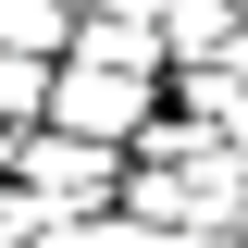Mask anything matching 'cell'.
<instances>
[{"mask_svg": "<svg viewBox=\"0 0 248 248\" xmlns=\"http://www.w3.org/2000/svg\"><path fill=\"white\" fill-rule=\"evenodd\" d=\"M149 87H161V75H124V62H99V50H62V75H50V124L137 149V137H149Z\"/></svg>", "mask_w": 248, "mask_h": 248, "instance_id": "obj_1", "label": "cell"}, {"mask_svg": "<svg viewBox=\"0 0 248 248\" xmlns=\"http://www.w3.org/2000/svg\"><path fill=\"white\" fill-rule=\"evenodd\" d=\"M236 13H248V0H161V50H174V75L211 62L223 37H236Z\"/></svg>", "mask_w": 248, "mask_h": 248, "instance_id": "obj_3", "label": "cell"}, {"mask_svg": "<svg viewBox=\"0 0 248 248\" xmlns=\"http://www.w3.org/2000/svg\"><path fill=\"white\" fill-rule=\"evenodd\" d=\"M13 174H25L50 211H112V199H124V149H112V137H75V124H25Z\"/></svg>", "mask_w": 248, "mask_h": 248, "instance_id": "obj_2", "label": "cell"}, {"mask_svg": "<svg viewBox=\"0 0 248 248\" xmlns=\"http://www.w3.org/2000/svg\"><path fill=\"white\" fill-rule=\"evenodd\" d=\"M13 149H25V137H13V124H0V186H13Z\"/></svg>", "mask_w": 248, "mask_h": 248, "instance_id": "obj_6", "label": "cell"}, {"mask_svg": "<svg viewBox=\"0 0 248 248\" xmlns=\"http://www.w3.org/2000/svg\"><path fill=\"white\" fill-rule=\"evenodd\" d=\"M50 75H62L50 50H0V124H13V137L50 124Z\"/></svg>", "mask_w": 248, "mask_h": 248, "instance_id": "obj_5", "label": "cell"}, {"mask_svg": "<svg viewBox=\"0 0 248 248\" xmlns=\"http://www.w3.org/2000/svg\"><path fill=\"white\" fill-rule=\"evenodd\" d=\"M75 25H87V13H75V0H0V50H75Z\"/></svg>", "mask_w": 248, "mask_h": 248, "instance_id": "obj_4", "label": "cell"}]
</instances>
